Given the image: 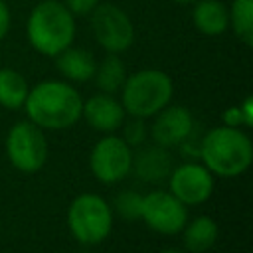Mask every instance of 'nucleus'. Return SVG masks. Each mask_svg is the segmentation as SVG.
<instances>
[{
	"label": "nucleus",
	"instance_id": "11",
	"mask_svg": "<svg viewBox=\"0 0 253 253\" xmlns=\"http://www.w3.org/2000/svg\"><path fill=\"white\" fill-rule=\"evenodd\" d=\"M194 128V119L184 107H164L158 111V117L152 125V138L158 146L170 148L186 142Z\"/></svg>",
	"mask_w": 253,
	"mask_h": 253
},
{
	"label": "nucleus",
	"instance_id": "14",
	"mask_svg": "<svg viewBox=\"0 0 253 253\" xmlns=\"http://www.w3.org/2000/svg\"><path fill=\"white\" fill-rule=\"evenodd\" d=\"M55 67L59 69V73L71 81H89L95 75L97 69V61L93 57V53L89 49L83 47H67L61 53L55 55Z\"/></svg>",
	"mask_w": 253,
	"mask_h": 253
},
{
	"label": "nucleus",
	"instance_id": "13",
	"mask_svg": "<svg viewBox=\"0 0 253 253\" xmlns=\"http://www.w3.org/2000/svg\"><path fill=\"white\" fill-rule=\"evenodd\" d=\"M192 4V22L200 34L221 36L229 30V12L221 0H196Z\"/></svg>",
	"mask_w": 253,
	"mask_h": 253
},
{
	"label": "nucleus",
	"instance_id": "17",
	"mask_svg": "<svg viewBox=\"0 0 253 253\" xmlns=\"http://www.w3.org/2000/svg\"><path fill=\"white\" fill-rule=\"evenodd\" d=\"M229 28L247 47L253 45V0H231L227 6Z\"/></svg>",
	"mask_w": 253,
	"mask_h": 253
},
{
	"label": "nucleus",
	"instance_id": "16",
	"mask_svg": "<svg viewBox=\"0 0 253 253\" xmlns=\"http://www.w3.org/2000/svg\"><path fill=\"white\" fill-rule=\"evenodd\" d=\"M28 81L16 69H0V105L6 109H20L28 97Z\"/></svg>",
	"mask_w": 253,
	"mask_h": 253
},
{
	"label": "nucleus",
	"instance_id": "20",
	"mask_svg": "<svg viewBox=\"0 0 253 253\" xmlns=\"http://www.w3.org/2000/svg\"><path fill=\"white\" fill-rule=\"evenodd\" d=\"M115 208L117 211L125 217V219H138L140 217V208H142V196H138L136 192H123L117 196L115 200Z\"/></svg>",
	"mask_w": 253,
	"mask_h": 253
},
{
	"label": "nucleus",
	"instance_id": "24",
	"mask_svg": "<svg viewBox=\"0 0 253 253\" xmlns=\"http://www.w3.org/2000/svg\"><path fill=\"white\" fill-rule=\"evenodd\" d=\"M223 123H225V126H239V125H245L241 109H239V107H229V109L223 113Z\"/></svg>",
	"mask_w": 253,
	"mask_h": 253
},
{
	"label": "nucleus",
	"instance_id": "8",
	"mask_svg": "<svg viewBox=\"0 0 253 253\" xmlns=\"http://www.w3.org/2000/svg\"><path fill=\"white\" fill-rule=\"evenodd\" d=\"M140 217L158 233H178L188 219L186 204H182L174 194L150 192L142 198Z\"/></svg>",
	"mask_w": 253,
	"mask_h": 253
},
{
	"label": "nucleus",
	"instance_id": "26",
	"mask_svg": "<svg viewBox=\"0 0 253 253\" xmlns=\"http://www.w3.org/2000/svg\"><path fill=\"white\" fill-rule=\"evenodd\" d=\"M172 2H176V4H190V2H196V0H172Z\"/></svg>",
	"mask_w": 253,
	"mask_h": 253
},
{
	"label": "nucleus",
	"instance_id": "27",
	"mask_svg": "<svg viewBox=\"0 0 253 253\" xmlns=\"http://www.w3.org/2000/svg\"><path fill=\"white\" fill-rule=\"evenodd\" d=\"M162 253H182V251H178V249H166V251H162Z\"/></svg>",
	"mask_w": 253,
	"mask_h": 253
},
{
	"label": "nucleus",
	"instance_id": "2",
	"mask_svg": "<svg viewBox=\"0 0 253 253\" xmlns=\"http://www.w3.org/2000/svg\"><path fill=\"white\" fill-rule=\"evenodd\" d=\"M30 45L47 57H55L75 40V16L59 0H42L26 20Z\"/></svg>",
	"mask_w": 253,
	"mask_h": 253
},
{
	"label": "nucleus",
	"instance_id": "12",
	"mask_svg": "<svg viewBox=\"0 0 253 253\" xmlns=\"http://www.w3.org/2000/svg\"><path fill=\"white\" fill-rule=\"evenodd\" d=\"M81 115L95 130H101V132H111L119 128L125 121L123 105L109 93H99L87 99V103H83Z\"/></svg>",
	"mask_w": 253,
	"mask_h": 253
},
{
	"label": "nucleus",
	"instance_id": "18",
	"mask_svg": "<svg viewBox=\"0 0 253 253\" xmlns=\"http://www.w3.org/2000/svg\"><path fill=\"white\" fill-rule=\"evenodd\" d=\"M93 77L97 79V85L103 93H109V95L117 93L126 79L125 63L121 61L119 53H107L105 59L97 65Z\"/></svg>",
	"mask_w": 253,
	"mask_h": 253
},
{
	"label": "nucleus",
	"instance_id": "22",
	"mask_svg": "<svg viewBox=\"0 0 253 253\" xmlns=\"http://www.w3.org/2000/svg\"><path fill=\"white\" fill-rule=\"evenodd\" d=\"M101 0H63L65 8L73 14V16H89L95 6L99 4Z\"/></svg>",
	"mask_w": 253,
	"mask_h": 253
},
{
	"label": "nucleus",
	"instance_id": "9",
	"mask_svg": "<svg viewBox=\"0 0 253 253\" xmlns=\"http://www.w3.org/2000/svg\"><path fill=\"white\" fill-rule=\"evenodd\" d=\"M130 166L132 152L123 138L107 136L99 140L91 152V170L105 184L123 180L130 172Z\"/></svg>",
	"mask_w": 253,
	"mask_h": 253
},
{
	"label": "nucleus",
	"instance_id": "7",
	"mask_svg": "<svg viewBox=\"0 0 253 253\" xmlns=\"http://www.w3.org/2000/svg\"><path fill=\"white\" fill-rule=\"evenodd\" d=\"M6 150L10 162L22 172H36L45 164L47 142L43 132L34 123H16L6 140Z\"/></svg>",
	"mask_w": 253,
	"mask_h": 253
},
{
	"label": "nucleus",
	"instance_id": "15",
	"mask_svg": "<svg viewBox=\"0 0 253 253\" xmlns=\"http://www.w3.org/2000/svg\"><path fill=\"white\" fill-rule=\"evenodd\" d=\"M134 162V170L138 174V178L146 180V182H158L164 180L170 174V156L166 152L164 146H146L142 148L136 158H132Z\"/></svg>",
	"mask_w": 253,
	"mask_h": 253
},
{
	"label": "nucleus",
	"instance_id": "23",
	"mask_svg": "<svg viewBox=\"0 0 253 253\" xmlns=\"http://www.w3.org/2000/svg\"><path fill=\"white\" fill-rule=\"evenodd\" d=\"M10 24H12V16H10V8L4 0H0V42L6 38V34L10 32Z\"/></svg>",
	"mask_w": 253,
	"mask_h": 253
},
{
	"label": "nucleus",
	"instance_id": "4",
	"mask_svg": "<svg viewBox=\"0 0 253 253\" xmlns=\"http://www.w3.org/2000/svg\"><path fill=\"white\" fill-rule=\"evenodd\" d=\"M123 109L132 117L144 119L164 109L174 93L172 79L160 69H140L128 75L121 87Z\"/></svg>",
	"mask_w": 253,
	"mask_h": 253
},
{
	"label": "nucleus",
	"instance_id": "10",
	"mask_svg": "<svg viewBox=\"0 0 253 253\" xmlns=\"http://www.w3.org/2000/svg\"><path fill=\"white\" fill-rule=\"evenodd\" d=\"M170 188L182 204H202L210 198L213 190V180L206 166L184 164L172 172Z\"/></svg>",
	"mask_w": 253,
	"mask_h": 253
},
{
	"label": "nucleus",
	"instance_id": "5",
	"mask_svg": "<svg viewBox=\"0 0 253 253\" xmlns=\"http://www.w3.org/2000/svg\"><path fill=\"white\" fill-rule=\"evenodd\" d=\"M69 229L81 243H101L111 231V208L95 194H81L69 206Z\"/></svg>",
	"mask_w": 253,
	"mask_h": 253
},
{
	"label": "nucleus",
	"instance_id": "25",
	"mask_svg": "<svg viewBox=\"0 0 253 253\" xmlns=\"http://www.w3.org/2000/svg\"><path fill=\"white\" fill-rule=\"evenodd\" d=\"M241 113H243V121H245V125L249 126V125H253V99L251 97H245V101L241 103Z\"/></svg>",
	"mask_w": 253,
	"mask_h": 253
},
{
	"label": "nucleus",
	"instance_id": "19",
	"mask_svg": "<svg viewBox=\"0 0 253 253\" xmlns=\"http://www.w3.org/2000/svg\"><path fill=\"white\" fill-rule=\"evenodd\" d=\"M217 239V225L211 217H198L194 219L184 231V245L192 253H202L210 249Z\"/></svg>",
	"mask_w": 253,
	"mask_h": 253
},
{
	"label": "nucleus",
	"instance_id": "6",
	"mask_svg": "<svg viewBox=\"0 0 253 253\" xmlns=\"http://www.w3.org/2000/svg\"><path fill=\"white\" fill-rule=\"evenodd\" d=\"M89 16L93 36L107 53H123L134 43V24L121 6L99 2Z\"/></svg>",
	"mask_w": 253,
	"mask_h": 253
},
{
	"label": "nucleus",
	"instance_id": "3",
	"mask_svg": "<svg viewBox=\"0 0 253 253\" xmlns=\"http://www.w3.org/2000/svg\"><path fill=\"white\" fill-rule=\"evenodd\" d=\"M200 154L208 170L225 178L245 172L253 158L249 138L235 126H217L210 130L202 140Z\"/></svg>",
	"mask_w": 253,
	"mask_h": 253
},
{
	"label": "nucleus",
	"instance_id": "1",
	"mask_svg": "<svg viewBox=\"0 0 253 253\" xmlns=\"http://www.w3.org/2000/svg\"><path fill=\"white\" fill-rule=\"evenodd\" d=\"M30 121L42 128L59 130L75 125L81 117L83 101L75 87L65 81H42L28 91L24 101Z\"/></svg>",
	"mask_w": 253,
	"mask_h": 253
},
{
	"label": "nucleus",
	"instance_id": "21",
	"mask_svg": "<svg viewBox=\"0 0 253 253\" xmlns=\"http://www.w3.org/2000/svg\"><path fill=\"white\" fill-rule=\"evenodd\" d=\"M144 134H146V130H144L142 119L134 117V121L126 123V126H125V138H126L128 144H140L144 140Z\"/></svg>",
	"mask_w": 253,
	"mask_h": 253
}]
</instances>
